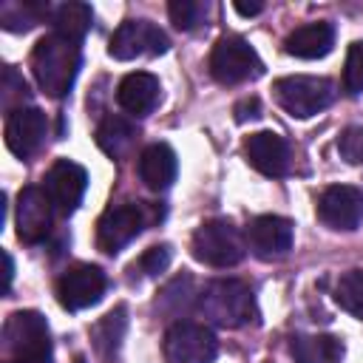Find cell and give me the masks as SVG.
Here are the masks:
<instances>
[{
    "label": "cell",
    "mask_w": 363,
    "mask_h": 363,
    "mask_svg": "<svg viewBox=\"0 0 363 363\" xmlns=\"http://www.w3.org/2000/svg\"><path fill=\"white\" fill-rule=\"evenodd\" d=\"M79 68H82L79 43H74L68 37L45 34L31 51V74H34L37 85L54 99L71 94Z\"/></svg>",
    "instance_id": "cell-1"
},
{
    "label": "cell",
    "mask_w": 363,
    "mask_h": 363,
    "mask_svg": "<svg viewBox=\"0 0 363 363\" xmlns=\"http://www.w3.org/2000/svg\"><path fill=\"white\" fill-rule=\"evenodd\" d=\"M196 309L218 323V326H227V329H238L250 320L258 318V309H255V295L250 289V284L238 281V278H218V281H210L201 292H199V301H196Z\"/></svg>",
    "instance_id": "cell-2"
},
{
    "label": "cell",
    "mask_w": 363,
    "mask_h": 363,
    "mask_svg": "<svg viewBox=\"0 0 363 363\" xmlns=\"http://www.w3.org/2000/svg\"><path fill=\"white\" fill-rule=\"evenodd\" d=\"M275 99L286 113L298 119H309L335 102V82L326 77H309V74L281 77L275 82Z\"/></svg>",
    "instance_id": "cell-3"
},
{
    "label": "cell",
    "mask_w": 363,
    "mask_h": 363,
    "mask_svg": "<svg viewBox=\"0 0 363 363\" xmlns=\"http://www.w3.org/2000/svg\"><path fill=\"white\" fill-rule=\"evenodd\" d=\"M190 250H193L196 261H201L207 267H216V269H227V267H235L244 258L247 244H244L241 233L227 218H213V221H204L193 233Z\"/></svg>",
    "instance_id": "cell-4"
},
{
    "label": "cell",
    "mask_w": 363,
    "mask_h": 363,
    "mask_svg": "<svg viewBox=\"0 0 363 363\" xmlns=\"http://www.w3.org/2000/svg\"><path fill=\"white\" fill-rule=\"evenodd\" d=\"M3 349L11 360H40L51 357V332L40 312L20 309L3 323Z\"/></svg>",
    "instance_id": "cell-5"
},
{
    "label": "cell",
    "mask_w": 363,
    "mask_h": 363,
    "mask_svg": "<svg viewBox=\"0 0 363 363\" xmlns=\"http://www.w3.org/2000/svg\"><path fill=\"white\" fill-rule=\"evenodd\" d=\"M210 74H213L221 85H238V82H247V79L261 77V74H264V62H261L258 51H255L244 37L227 34V37H221V40L213 45V54H210Z\"/></svg>",
    "instance_id": "cell-6"
},
{
    "label": "cell",
    "mask_w": 363,
    "mask_h": 363,
    "mask_svg": "<svg viewBox=\"0 0 363 363\" xmlns=\"http://www.w3.org/2000/svg\"><path fill=\"white\" fill-rule=\"evenodd\" d=\"M156 213L147 210V204L142 201H125L116 207H108L96 224V244L102 252L113 255L122 247H128L150 221Z\"/></svg>",
    "instance_id": "cell-7"
},
{
    "label": "cell",
    "mask_w": 363,
    "mask_h": 363,
    "mask_svg": "<svg viewBox=\"0 0 363 363\" xmlns=\"http://www.w3.org/2000/svg\"><path fill=\"white\" fill-rule=\"evenodd\" d=\"M218 354V337L213 329L190 320H176L164 335L167 363H213Z\"/></svg>",
    "instance_id": "cell-8"
},
{
    "label": "cell",
    "mask_w": 363,
    "mask_h": 363,
    "mask_svg": "<svg viewBox=\"0 0 363 363\" xmlns=\"http://www.w3.org/2000/svg\"><path fill=\"white\" fill-rule=\"evenodd\" d=\"M108 289V278L99 267L94 264H77L71 269H65L57 281V301L62 309L68 312H79V309H88L94 303L102 301Z\"/></svg>",
    "instance_id": "cell-9"
},
{
    "label": "cell",
    "mask_w": 363,
    "mask_h": 363,
    "mask_svg": "<svg viewBox=\"0 0 363 363\" xmlns=\"http://www.w3.org/2000/svg\"><path fill=\"white\" fill-rule=\"evenodd\" d=\"M167 48H170V40H167V34L159 26H153L147 20H125L113 31L111 45H108V54L113 60H122L125 62V60H136L142 54L156 57V54H164Z\"/></svg>",
    "instance_id": "cell-10"
},
{
    "label": "cell",
    "mask_w": 363,
    "mask_h": 363,
    "mask_svg": "<svg viewBox=\"0 0 363 363\" xmlns=\"http://www.w3.org/2000/svg\"><path fill=\"white\" fill-rule=\"evenodd\" d=\"M318 218L329 230L352 233L363 221V190L354 184H332L318 199Z\"/></svg>",
    "instance_id": "cell-11"
},
{
    "label": "cell",
    "mask_w": 363,
    "mask_h": 363,
    "mask_svg": "<svg viewBox=\"0 0 363 363\" xmlns=\"http://www.w3.org/2000/svg\"><path fill=\"white\" fill-rule=\"evenodd\" d=\"M51 199L43 187H23L17 193V207H14V227H17V238L23 244H40L48 230H51Z\"/></svg>",
    "instance_id": "cell-12"
},
{
    "label": "cell",
    "mask_w": 363,
    "mask_h": 363,
    "mask_svg": "<svg viewBox=\"0 0 363 363\" xmlns=\"http://www.w3.org/2000/svg\"><path fill=\"white\" fill-rule=\"evenodd\" d=\"M45 193L54 204V210L71 216L79 204H82V196H85V187H88V173L82 164L71 162V159H57L48 173H45Z\"/></svg>",
    "instance_id": "cell-13"
},
{
    "label": "cell",
    "mask_w": 363,
    "mask_h": 363,
    "mask_svg": "<svg viewBox=\"0 0 363 363\" xmlns=\"http://www.w3.org/2000/svg\"><path fill=\"white\" fill-rule=\"evenodd\" d=\"M295 227L284 216H258L250 221L244 238L255 258L261 261H278L292 250Z\"/></svg>",
    "instance_id": "cell-14"
},
{
    "label": "cell",
    "mask_w": 363,
    "mask_h": 363,
    "mask_svg": "<svg viewBox=\"0 0 363 363\" xmlns=\"http://www.w3.org/2000/svg\"><path fill=\"white\" fill-rule=\"evenodd\" d=\"M48 130V119L40 108H20L6 119V145L14 156L26 159L40 150Z\"/></svg>",
    "instance_id": "cell-15"
},
{
    "label": "cell",
    "mask_w": 363,
    "mask_h": 363,
    "mask_svg": "<svg viewBox=\"0 0 363 363\" xmlns=\"http://www.w3.org/2000/svg\"><path fill=\"white\" fill-rule=\"evenodd\" d=\"M247 162L264 176H284L289 170V145L275 130H258L244 139Z\"/></svg>",
    "instance_id": "cell-16"
},
{
    "label": "cell",
    "mask_w": 363,
    "mask_h": 363,
    "mask_svg": "<svg viewBox=\"0 0 363 363\" xmlns=\"http://www.w3.org/2000/svg\"><path fill=\"white\" fill-rule=\"evenodd\" d=\"M159 96H162V85L153 74L147 71H133V74H125L122 82L116 85V102L125 113H130L133 119L139 116H147L156 105H159Z\"/></svg>",
    "instance_id": "cell-17"
},
{
    "label": "cell",
    "mask_w": 363,
    "mask_h": 363,
    "mask_svg": "<svg viewBox=\"0 0 363 363\" xmlns=\"http://www.w3.org/2000/svg\"><path fill=\"white\" fill-rule=\"evenodd\" d=\"M136 170H139V179L145 182V187L162 193V190H167V187L176 182L179 162H176V153H173L170 145L153 142V145H147V147L139 153Z\"/></svg>",
    "instance_id": "cell-18"
},
{
    "label": "cell",
    "mask_w": 363,
    "mask_h": 363,
    "mask_svg": "<svg viewBox=\"0 0 363 363\" xmlns=\"http://www.w3.org/2000/svg\"><path fill=\"white\" fill-rule=\"evenodd\" d=\"M332 45H335V26L323 23V20L298 26L284 40V51L289 57H298V60H320L332 51Z\"/></svg>",
    "instance_id": "cell-19"
},
{
    "label": "cell",
    "mask_w": 363,
    "mask_h": 363,
    "mask_svg": "<svg viewBox=\"0 0 363 363\" xmlns=\"http://www.w3.org/2000/svg\"><path fill=\"white\" fill-rule=\"evenodd\" d=\"M136 139H139V128L128 119V116H119V113H111L99 122L96 128V145L102 147V153H108L111 159H125L133 153L136 147Z\"/></svg>",
    "instance_id": "cell-20"
},
{
    "label": "cell",
    "mask_w": 363,
    "mask_h": 363,
    "mask_svg": "<svg viewBox=\"0 0 363 363\" xmlns=\"http://www.w3.org/2000/svg\"><path fill=\"white\" fill-rule=\"evenodd\" d=\"M289 354L295 363H340L343 343L332 335H295L289 340Z\"/></svg>",
    "instance_id": "cell-21"
},
{
    "label": "cell",
    "mask_w": 363,
    "mask_h": 363,
    "mask_svg": "<svg viewBox=\"0 0 363 363\" xmlns=\"http://www.w3.org/2000/svg\"><path fill=\"white\" fill-rule=\"evenodd\" d=\"M125 329H128V309L125 306H116L105 318H99L94 323V332H91L96 354L105 357V360L116 357V352L122 346V337H125Z\"/></svg>",
    "instance_id": "cell-22"
},
{
    "label": "cell",
    "mask_w": 363,
    "mask_h": 363,
    "mask_svg": "<svg viewBox=\"0 0 363 363\" xmlns=\"http://www.w3.org/2000/svg\"><path fill=\"white\" fill-rule=\"evenodd\" d=\"M51 23H54V34L79 43L94 23V11L88 3H62L51 11Z\"/></svg>",
    "instance_id": "cell-23"
},
{
    "label": "cell",
    "mask_w": 363,
    "mask_h": 363,
    "mask_svg": "<svg viewBox=\"0 0 363 363\" xmlns=\"http://www.w3.org/2000/svg\"><path fill=\"white\" fill-rule=\"evenodd\" d=\"M43 17H48V6L45 3H34V0H6L0 6V26L6 31H28L34 28Z\"/></svg>",
    "instance_id": "cell-24"
},
{
    "label": "cell",
    "mask_w": 363,
    "mask_h": 363,
    "mask_svg": "<svg viewBox=\"0 0 363 363\" xmlns=\"http://www.w3.org/2000/svg\"><path fill=\"white\" fill-rule=\"evenodd\" d=\"M335 303L340 309H346L349 315H354L357 320H363V272L360 269H349L337 278Z\"/></svg>",
    "instance_id": "cell-25"
},
{
    "label": "cell",
    "mask_w": 363,
    "mask_h": 363,
    "mask_svg": "<svg viewBox=\"0 0 363 363\" xmlns=\"http://www.w3.org/2000/svg\"><path fill=\"white\" fill-rule=\"evenodd\" d=\"M193 298V278L190 275H179V278H173L162 292H159V298H156V309H162V312H167V315H179V312H184L187 309V301Z\"/></svg>",
    "instance_id": "cell-26"
},
{
    "label": "cell",
    "mask_w": 363,
    "mask_h": 363,
    "mask_svg": "<svg viewBox=\"0 0 363 363\" xmlns=\"http://www.w3.org/2000/svg\"><path fill=\"white\" fill-rule=\"evenodd\" d=\"M207 3H199V0H170L167 6V14H170V23L182 31H193L199 28L204 20H207Z\"/></svg>",
    "instance_id": "cell-27"
},
{
    "label": "cell",
    "mask_w": 363,
    "mask_h": 363,
    "mask_svg": "<svg viewBox=\"0 0 363 363\" xmlns=\"http://www.w3.org/2000/svg\"><path fill=\"white\" fill-rule=\"evenodd\" d=\"M28 99H31V91H28L26 79L14 71V65H6L3 68V108L9 113H14V111L26 108Z\"/></svg>",
    "instance_id": "cell-28"
},
{
    "label": "cell",
    "mask_w": 363,
    "mask_h": 363,
    "mask_svg": "<svg viewBox=\"0 0 363 363\" xmlns=\"http://www.w3.org/2000/svg\"><path fill=\"white\" fill-rule=\"evenodd\" d=\"M343 91L349 96H357L363 91V40L352 43L346 51V65H343Z\"/></svg>",
    "instance_id": "cell-29"
},
{
    "label": "cell",
    "mask_w": 363,
    "mask_h": 363,
    "mask_svg": "<svg viewBox=\"0 0 363 363\" xmlns=\"http://www.w3.org/2000/svg\"><path fill=\"white\" fill-rule=\"evenodd\" d=\"M170 258H173V250H170L167 244H159V247L145 250V252H142V258H139L130 269H133V272L139 269V275H145V278H156L159 272H164V269H167Z\"/></svg>",
    "instance_id": "cell-30"
},
{
    "label": "cell",
    "mask_w": 363,
    "mask_h": 363,
    "mask_svg": "<svg viewBox=\"0 0 363 363\" xmlns=\"http://www.w3.org/2000/svg\"><path fill=\"white\" fill-rule=\"evenodd\" d=\"M337 153L349 164H363V128H346L337 136Z\"/></svg>",
    "instance_id": "cell-31"
},
{
    "label": "cell",
    "mask_w": 363,
    "mask_h": 363,
    "mask_svg": "<svg viewBox=\"0 0 363 363\" xmlns=\"http://www.w3.org/2000/svg\"><path fill=\"white\" fill-rule=\"evenodd\" d=\"M235 122H252V119H258L261 116V102H258V96H244L238 105H235Z\"/></svg>",
    "instance_id": "cell-32"
},
{
    "label": "cell",
    "mask_w": 363,
    "mask_h": 363,
    "mask_svg": "<svg viewBox=\"0 0 363 363\" xmlns=\"http://www.w3.org/2000/svg\"><path fill=\"white\" fill-rule=\"evenodd\" d=\"M233 9H235L238 14H244V17H252V14H258V11L264 9V3H241V0H235Z\"/></svg>",
    "instance_id": "cell-33"
},
{
    "label": "cell",
    "mask_w": 363,
    "mask_h": 363,
    "mask_svg": "<svg viewBox=\"0 0 363 363\" xmlns=\"http://www.w3.org/2000/svg\"><path fill=\"white\" fill-rule=\"evenodd\" d=\"M3 264H6V272H3V292H9L11 289V278H14V261H11V255L9 252H3Z\"/></svg>",
    "instance_id": "cell-34"
},
{
    "label": "cell",
    "mask_w": 363,
    "mask_h": 363,
    "mask_svg": "<svg viewBox=\"0 0 363 363\" xmlns=\"http://www.w3.org/2000/svg\"><path fill=\"white\" fill-rule=\"evenodd\" d=\"M11 363H51V357H40V360H11Z\"/></svg>",
    "instance_id": "cell-35"
}]
</instances>
